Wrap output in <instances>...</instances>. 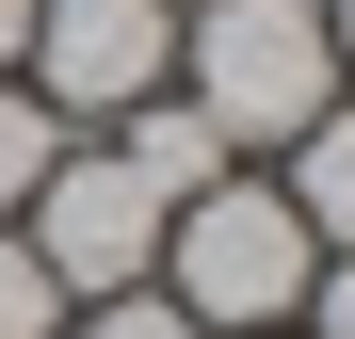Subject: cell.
Returning a JSON list of instances; mask_svg holds the SVG:
<instances>
[{
  "label": "cell",
  "instance_id": "1",
  "mask_svg": "<svg viewBox=\"0 0 355 339\" xmlns=\"http://www.w3.org/2000/svg\"><path fill=\"white\" fill-rule=\"evenodd\" d=\"M323 243L291 226L275 178H210L194 210H162V291L194 307V339H275L291 307H307Z\"/></svg>",
  "mask_w": 355,
  "mask_h": 339
},
{
  "label": "cell",
  "instance_id": "2",
  "mask_svg": "<svg viewBox=\"0 0 355 339\" xmlns=\"http://www.w3.org/2000/svg\"><path fill=\"white\" fill-rule=\"evenodd\" d=\"M178 65H194V113L226 146H291L339 97V33H323V0H194Z\"/></svg>",
  "mask_w": 355,
  "mask_h": 339
},
{
  "label": "cell",
  "instance_id": "3",
  "mask_svg": "<svg viewBox=\"0 0 355 339\" xmlns=\"http://www.w3.org/2000/svg\"><path fill=\"white\" fill-rule=\"evenodd\" d=\"M17 243L49 259V291H65V307H97V291H146V275H162V194H146L113 146H65V162L33 178Z\"/></svg>",
  "mask_w": 355,
  "mask_h": 339
},
{
  "label": "cell",
  "instance_id": "4",
  "mask_svg": "<svg viewBox=\"0 0 355 339\" xmlns=\"http://www.w3.org/2000/svg\"><path fill=\"white\" fill-rule=\"evenodd\" d=\"M17 81L49 113H130L178 81V0H33V49H17Z\"/></svg>",
  "mask_w": 355,
  "mask_h": 339
},
{
  "label": "cell",
  "instance_id": "5",
  "mask_svg": "<svg viewBox=\"0 0 355 339\" xmlns=\"http://www.w3.org/2000/svg\"><path fill=\"white\" fill-rule=\"evenodd\" d=\"M113 162H130V178H146L162 210H194L210 178H243V146H226L194 97H130V113H113Z\"/></svg>",
  "mask_w": 355,
  "mask_h": 339
},
{
  "label": "cell",
  "instance_id": "6",
  "mask_svg": "<svg viewBox=\"0 0 355 339\" xmlns=\"http://www.w3.org/2000/svg\"><path fill=\"white\" fill-rule=\"evenodd\" d=\"M275 194H291V226H307L323 259H355V97H323L307 130H291V178Z\"/></svg>",
  "mask_w": 355,
  "mask_h": 339
},
{
  "label": "cell",
  "instance_id": "7",
  "mask_svg": "<svg viewBox=\"0 0 355 339\" xmlns=\"http://www.w3.org/2000/svg\"><path fill=\"white\" fill-rule=\"evenodd\" d=\"M49 162H65V113H49L33 81H0V226L33 210V178H49Z\"/></svg>",
  "mask_w": 355,
  "mask_h": 339
},
{
  "label": "cell",
  "instance_id": "8",
  "mask_svg": "<svg viewBox=\"0 0 355 339\" xmlns=\"http://www.w3.org/2000/svg\"><path fill=\"white\" fill-rule=\"evenodd\" d=\"M0 339H65V291H49V259L0 226Z\"/></svg>",
  "mask_w": 355,
  "mask_h": 339
},
{
  "label": "cell",
  "instance_id": "9",
  "mask_svg": "<svg viewBox=\"0 0 355 339\" xmlns=\"http://www.w3.org/2000/svg\"><path fill=\"white\" fill-rule=\"evenodd\" d=\"M81 339H194V307L146 275V291H97V307H81Z\"/></svg>",
  "mask_w": 355,
  "mask_h": 339
},
{
  "label": "cell",
  "instance_id": "10",
  "mask_svg": "<svg viewBox=\"0 0 355 339\" xmlns=\"http://www.w3.org/2000/svg\"><path fill=\"white\" fill-rule=\"evenodd\" d=\"M291 323H307V339H355V259H323V275H307V307H291Z\"/></svg>",
  "mask_w": 355,
  "mask_h": 339
},
{
  "label": "cell",
  "instance_id": "11",
  "mask_svg": "<svg viewBox=\"0 0 355 339\" xmlns=\"http://www.w3.org/2000/svg\"><path fill=\"white\" fill-rule=\"evenodd\" d=\"M17 49H33V0H0V81H17Z\"/></svg>",
  "mask_w": 355,
  "mask_h": 339
},
{
  "label": "cell",
  "instance_id": "12",
  "mask_svg": "<svg viewBox=\"0 0 355 339\" xmlns=\"http://www.w3.org/2000/svg\"><path fill=\"white\" fill-rule=\"evenodd\" d=\"M323 33H339V81H355V0H323Z\"/></svg>",
  "mask_w": 355,
  "mask_h": 339
},
{
  "label": "cell",
  "instance_id": "13",
  "mask_svg": "<svg viewBox=\"0 0 355 339\" xmlns=\"http://www.w3.org/2000/svg\"><path fill=\"white\" fill-rule=\"evenodd\" d=\"M275 339H291V323H275Z\"/></svg>",
  "mask_w": 355,
  "mask_h": 339
}]
</instances>
